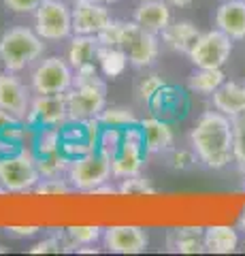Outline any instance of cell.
<instances>
[{"instance_id":"cell-1","label":"cell","mask_w":245,"mask_h":256,"mask_svg":"<svg viewBox=\"0 0 245 256\" xmlns=\"http://www.w3.org/2000/svg\"><path fill=\"white\" fill-rule=\"evenodd\" d=\"M190 143L196 152L199 160L209 169H224L228 162L235 160V132L233 120L220 114V111H207L199 118V122L190 132Z\"/></svg>"},{"instance_id":"cell-2","label":"cell","mask_w":245,"mask_h":256,"mask_svg":"<svg viewBox=\"0 0 245 256\" xmlns=\"http://www.w3.org/2000/svg\"><path fill=\"white\" fill-rule=\"evenodd\" d=\"M43 52L45 43L36 34V30L15 26L0 34V60L11 73H19V70L28 68L30 64H34L41 58Z\"/></svg>"},{"instance_id":"cell-3","label":"cell","mask_w":245,"mask_h":256,"mask_svg":"<svg viewBox=\"0 0 245 256\" xmlns=\"http://www.w3.org/2000/svg\"><path fill=\"white\" fill-rule=\"evenodd\" d=\"M66 173H68V182L73 186V190L92 194L98 186L111 180V175H113L111 156H107L100 150H92L88 154L70 160Z\"/></svg>"},{"instance_id":"cell-4","label":"cell","mask_w":245,"mask_h":256,"mask_svg":"<svg viewBox=\"0 0 245 256\" xmlns=\"http://www.w3.org/2000/svg\"><path fill=\"white\" fill-rule=\"evenodd\" d=\"M38 182H41V171L36 166L34 154H30L28 150L0 156V184L6 192L13 194L32 192Z\"/></svg>"},{"instance_id":"cell-5","label":"cell","mask_w":245,"mask_h":256,"mask_svg":"<svg viewBox=\"0 0 245 256\" xmlns=\"http://www.w3.org/2000/svg\"><path fill=\"white\" fill-rule=\"evenodd\" d=\"M34 30L43 41H64L73 34V13L64 0H43L34 11Z\"/></svg>"},{"instance_id":"cell-6","label":"cell","mask_w":245,"mask_h":256,"mask_svg":"<svg viewBox=\"0 0 245 256\" xmlns=\"http://www.w3.org/2000/svg\"><path fill=\"white\" fill-rule=\"evenodd\" d=\"M120 50L128 56V62L132 66L143 68L156 62L158 54H160V41L154 32L141 28L137 22H124Z\"/></svg>"},{"instance_id":"cell-7","label":"cell","mask_w":245,"mask_h":256,"mask_svg":"<svg viewBox=\"0 0 245 256\" xmlns=\"http://www.w3.org/2000/svg\"><path fill=\"white\" fill-rule=\"evenodd\" d=\"M145 137L141 130V124H132L122 128V146L117 150V154L111 158V169L113 178L124 180L130 175H139L143 169L145 160Z\"/></svg>"},{"instance_id":"cell-8","label":"cell","mask_w":245,"mask_h":256,"mask_svg":"<svg viewBox=\"0 0 245 256\" xmlns=\"http://www.w3.org/2000/svg\"><path fill=\"white\" fill-rule=\"evenodd\" d=\"M233 54V38L220 28L201 32L194 45L190 47L188 58L199 68H222Z\"/></svg>"},{"instance_id":"cell-9","label":"cell","mask_w":245,"mask_h":256,"mask_svg":"<svg viewBox=\"0 0 245 256\" xmlns=\"http://www.w3.org/2000/svg\"><path fill=\"white\" fill-rule=\"evenodd\" d=\"M73 88V66L68 60L51 56L32 70V90L36 94H64Z\"/></svg>"},{"instance_id":"cell-10","label":"cell","mask_w":245,"mask_h":256,"mask_svg":"<svg viewBox=\"0 0 245 256\" xmlns=\"http://www.w3.org/2000/svg\"><path fill=\"white\" fill-rule=\"evenodd\" d=\"M100 130H102V124L98 118L81 120V122L68 120V122L62 126V152L73 160L77 156H83V154H88V152L96 150Z\"/></svg>"},{"instance_id":"cell-11","label":"cell","mask_w":245,"mask_h":256,"mask_svg":"<svg viewBox=\"0 0 245 256\" xmlns=\"http://www.w3.org/2000/svg\"><path fill=\"white\" fill-rule=\"evenodd\" d=\"M68 102V120L81 122V120H94L107 107V86L98 82L92 86L70 88L66 92Z\"/></svg>"},{"instance_id":"cell-12","label":"cell","mask_w":245,"mask_h":256,"mask_svg":"<svg viewBox=\"0 0 245 256\" xmlns=\"http://www.w3.org/2000/svg\"><path fill=\"white\" fill-rule=\"evenodd\" d=\"M28 126L36 128H62L68 122V102L64 94H36L30 102L26 118Z\"/></svg>"},{"instance_id":"cell-13","label":"cell","mask_w":245,"mask_h":256,"mask_svg":"<svg viewBox=\"0 0 245 256\" xmlns=\"http://www.w3.org/2000/svg\"><path fill=\"white\" fill-rule=\"evenodd\" d=\"M102 242L105 248L113 254H141L147 250L149 237L147 230L134 224H117V226H109L102 233Z\"/></svg>"},{"instance_id":"cell-14","label":"cell","mask_w":245,"mask_h":256,"mask_svg":"<svg viewBox=\"0 0 245 256\" xmlns=\"http://www.w3.org/2000/svg\"><path fill=\"white\" fill-rule=\"evenodd\" d=\"M73 13V32L75 34H94L111 22V15L107 11V4H100L96 0H75L70 6Z\"/></svg>"},{"instance_id":"cell-15","label":"cell","mask_w":245,"mask_h":256,"mask_svg":"<svg viewBox=\"0 0 245 256\" xmlns=\"http://www.w3.org/2000/svg\"><path fill=\"white\" fill-rule=\"evenodd\" d=\"M30 102L32 100H30L28 88L19 82V77H15L11 70L0 73V109L19 120H26Z\"/></svg>"},{"instance_id":"cell-16","label":"cell","mask_w":245,"mask_h":256,"mask_svg":"<svg viewBox=\"0 0 245 256\" xmlns=\"http://www.w3.org/2000/svg\"><path fill=\"white\" fill-rule=\"evenodd\" d=\"M147 107L156 118L167 120V122H175V120H181L186 116L188 96L181 88L164 84L160 90L152 96V100L147 102Z\"/></svg>"},{"instance_id":"cell-17","label":"cell","mask_w":245,"mask_h":256,"mask_svg":"<svg viewBox=\"0 0 245 256\" xmlns=\"http://www.w3.org/2000/svg\"><path fill=\"white\" fill-rule=\"evenodd\" d=\"M139 124H141V130H143V137H145L147 154H164V152L173 150L175 132H173L171 122L152 116V118L141 120Z\"/></svg>"},{"instance_id":"cell-18","label":"cell","mask_w":245,"mask_h":256,"mask_svg":"<svg viewBox=\"0 0 245 256\" xmlns=\"http://www.w3.org/2000/svg\"><path fill=\"white\" fill-rule=\"evenodd\" d=\"M216 26L233 41L245 38V0H224L216 11Z\"/></svg>"},{"instance_id":"cell-19","label":"cell","mask_w":245,"mask_h":256,"mask_svg":"<svg viewBox=\"0 0 245 256\" xmlns=\"http://www.w3.org/2000/svg\"><path fill=\"white\" fill-rule=\"evenodd\" d=\"M134 22L154 34H160L171 24V4L167 0H141L134 11Z\"/></svg>"},{"instance_id":"cell-20","label":"cell","mask_w":245,"mask_h":256,"mask_svg":"<svg viewBox=\"0 0 245 256\" xmlns=\"http://www.w3.org/2000/svg\"><path fill=\"white\" fill-rule=\"evenodd\" d=\"M213 96V107L228 118H239L245 114V86L237 82H224Z\"/></svg>"},{"instance_id":"cell-21","label":"cell","mask_w":245,"mask_h":256,"mask_svg":"<svg viewBox=\"0 0 245 256\" xmlns=\"http://www.w3.org/2000/svg\"><path fill=\"white\" fill-rule=\"evenodd\" d=\"M160 34H162V43L167 45L169 50L179 52V54H188L201 32L192 22L181 20V22H171Z\"/></svg>"},{"instance_id":"cell-22","label":"cell","mask_w":245,"mask_h":256,"mask_svg":"<svg viewBox=\"0 0 245 256\" xmlns=\"http://www.w3.org/2000/svg\"><path fill=\"white\" fill-rule=\"evenodd\" d=\"M167 244L173 252L201 254V252H205V228H201V226L173 228L167 237Z\"/></svg>"},{"instance_id":"cell-23","label":"cell","mask_w":245,"mask_h":256,"mask_svg":"<svg viewBox=\"0 0 245 256\" xmlns=\"http://www.w3.org/2000/svg\"><path fill=\"white\" fill-rule=\"evenodd\" d=\"M26 139V128L21 126V120L0 109V154H13L21 150Z\"/></svg>"},{"instance_id":"cell-24","label":"cell","mask_w":245,"mask_h":256,"mask_svg":"<svg viewBox=\"0 0 245 256\" xmlns=\"http://www.w3.org/2000/svg\"><path fill=\"white\" fill-rule=\"evenodd\" d=\"M239 246V235L233 226L226 224H213L205 228V252L211 254H231Z\"/></svg>"},{"instance_id":"cell-25","label":"cell","mask_w":245,"mask_h":256,"mask_svg":"<svg viewBox=\"0 0 245 256\" xmlns=\"http://www.w3.org/2000/svg\"><path fill=\"white\" fill-rule=\"evenodd\" d=\"M98 50H100V43L94 34H75V38L68 45L66 60L70 66L77 68L81 64L94 62V58L98 56Z\"/></svg>"},{"instance_id":"cell-26","label":"cell","mask_w":245,"mask_h":256,"mask_svg":"<svg viewBox=\"0 0 245 256\" xmlns=\"http://www.w3.org/2000/svg\"><path fill=\"white\" fill-rule=\"evenodd\" d=\"M224 82H226V75L222 68H199L196 66V70L188 79V88L196 94L211 96Z\"/></svg>"},{"instance_id":"cell-27","label":"cell","mask_w":245,"mask_h":256,"mask_svg":"<svg viewBox=\"0 0 245 256\" xmlns=\"http://www.w3.org/2000/svg\"><path fill=\"white\" fill-rule=\"evenodd\" d=\"M96 60L100 62V68L107 77H120L126 66H128V56H126L120 47H102L98 50Z\"/></svg>"},{"instance_id":"cell-28","label":"cell","mask_w":245,"mask_h":256,"mask_svg":"<svg viewBox=\"0 0 245 256\" xmlns=\"http://www.w3.org/2000/svg\"><path fill=\"white\" fill-rule=\"evenodd\" d=\"M36 158V166L41 171V178H56V175L64 173L70 164V158L64 152H53V154H45V156H34Z\"/></svg>"},{"instance_id":"cell-29","label":"cell","mask_w":245,"mask_h":256,"mask_svg":"<svg viewBox=\"0 0 245 256\" xmlns=\"http://www.w3.org/2000/svg\"><path fill=\"white\" fill-rule=\"evenodd\" d=\"M102 126H115V128H126L132 124H139V118L134 111L128 107H105L102 114L98 116Z\"/></svg>"},{"instance_id":"cell-30","label":"cell","mask_w":245,"mask_h":256,"mask_svg":"<svg viewBox=\"0 0 245 256\" xmlns=\"http://www.w3.org/2000/svg\"><path fill=\"white\" fill-rule=\"evenodd\" d=\"M36 141H34V156L53 154L62 150V128H38Z\"/></svg>"},{"instance_id":"cell-31","label":"cell","mask_w":245,"mask_h":256,"mask_svg":"<svg viewBox=\"0 0 245 256\" xmlns=\"http://www.w3.org/2000/svg\"><path fill=\"white\" fill-rule=\"evenodd\" d=\"M102 233H105V230H102L100 226H90V224L66 228V237H68L70 248H77V246H94L102 237Z\"/></svg>"},{"instance_id":"cell-32","label":"cell","mask_w":245,"mask_h":256,"mask_svg":"<svg viewBox=\"0 0 245 256\" xmlns=\"http://www.w3.org/2000/svg\"><path fill=\"white\" fill-rule=\"evenodd\" d=\"M233 132H235V148L233 154L237 162V169L245 175V114L239 118H233Z\"/></svg>"},{"instance_id":"cell-33","label":"cell","mask_w":245,"mask_h":256,"mask_svg":"<svg viewBox=\"0 0 245 256\" xmlns=\"http://www.w3.org/2000/svg\"><path fill=\"white\" fill-rule=\"evenodd\" d=\"M117 192L126 196H145V194H154L156 188L149 184L147 178H141V175H130V178H124L122 184L117 186Z\"/></svg>"},{"instance_id":"cell-34","label":"cell","mask_w":245,"mask_h":256,"mask_svg":"<svg viewBox=\"0 0 245 256\" xmlns=\"http://www.w3.org/2000/svg\"><path fill=\"white\" fill-rule=\"evenodd\" d=\"M122 146V128H115V126H102L100 130V137H98V148L100 152H105L107 156H115L117 150Z\"/></svg>"},{"instance_id":"cell-35","label":"cell","mask_w":245,"mask_h":256,"mask_svg":"<svg viewBox=\"0 0 245 256\" xmlns=\"http://www.w3.org/2000/svg\"><path fill=\"white\" fill-rule=\"evenodd\" d=\"M70 190H73L70 182L62 180L60 175H56V178H43V182H38L32 192L43 194V196H60V194H68Z\"/></svg>"},{"instance_id":"cell-36","label":"cell","mask_w":245,"mask_h":256,"mask_svg":"<svg viewBox=\"0 0 245 256\" xmlns=\"http://www.w3.org/2000/svg\"><path fill=\"white\" fill-rule=\"evenodd\" d=\"M164 84H167V82H164V79H162L160 75H156V73L143 77V79L139 82V86H137V94H139V98L147 105V102L152 100V96H154L158 90H160V88H162Z\"/></svg>"},{"instance_id":"cell-37","label":"cell","mask_w":245,"mask_h":256,"mask_svg":"<svg viewBox=\"0 0 245 256\" xmlns=\"http://www.w3.org/2000/svg\"><path fill=\"white\" fill-rule=\"evenodd\" d=\"M100 77H98V70H96V64L88 62V64H81L73 70V88H81V86H92V84H98Z\"/></svg>"},{"instance_id":"cell-38","label":"cell","mask_w":245,"mask_h":256,"mask_svg":"<svg viewBox=\"0 0 245 256\" xmlns=\"http://www.w3.org/2000/svg\"><path fill=\"white\" fill-rule=\"evenodd\" d=\"M122 24L124 22H115L111 20L107 24L105 28H102L96 38H98V43L102 47H120V36H122Z\"/></svg>"},{"instance_id":"cell-39","label":"cell","mask_w":245,"mask_h":256,"mask_svg":"<svg viewBox=\"0 0 245 256\" xmlns=\"http://www.w3.org/2000/svg\"><path fill=\"white\" fill-rule=\"evenodd\" d=\"M196 152L192 150H171V154H169V164L173 166L175 171H188V169H192L194 162H196Z\"/></svg>"},{"instance_id":"cell-40","label":"cell","mask_w":245,"mask_h":256,"mask_svg":"<svg viewBox=\"0 0 245 256\" xmlns=\"http://www.w3.org/2000/svg\"><path fill=\"white\" fill-rule=\"evenodd\" d=\"M64 244H66V237L62 239L58 235H51V237L43 239V242L34 244L32 248H30V254H58Z\"/></svg>"},{"instance_id":"cell-41","label":"cell","mask_w":245,"mask_h":256,"mask_svg":"<svg viewBox=\"0 0 245 256\" xmlns=\"http://www.w3.org/2000/svg\"><path fill=\"white\" fill-rule=\"evenodd\" d=\"M43 0H4V6L13 13H34Z\"/></svg>"},{"instance_id":"cell-42","label":"cell","mask_w":245,"mask_h":256,"mask_svg":"<svg viewBox=\"0 0 245 256\" xmlns=\"http://www.w3.org/2000/svg\"><path fill=\"white\" fill-rule=\"evenodd\" d=\"M38 230H41L38 226H6V233H9L11 237H19V239H23V237H34Z\"/></svg>"},{"instance_id":"cell-43","label":"cell","mask_w":245,"mask_h":256,"mask_svg":"<svg viewBox=\"0 0 245 256\" xmlns=\"http://www.w3.org/2000/svg\"><path fill=\"white\" fill-rule=\"evenodd\" d=\"M171 6H177V9H184V6H190L194 0H167Z\"/></svg>"},{"instance_id":"cell-44","label":"cell","mask_w":245,"mask_h":256,"mask_svg":"<svg viewBox=\"0 0 245 256\" xmlns=\"http://www.w3.org/2000/svg\"><path fill=\"white\" fill-rule=\"evenodd\" d=\"M77 252L79 254H96L98 250H96V248H77Z\"/></svg>"},{"instance_id":"cell-45","label":"cell","mask_w":245,"mask_h":256,"mask_svg":"<svg viewBox=\"0 0 245 256\" xmlns=\"http://www.w3.org/2000/svg\"><path fill=\"white\" fill-rule=\"evenodd\" d=\"M239 226H241V230H243V233H245V214L241 216V220H239Z\"/></svg>"},{"instance_id":"cell-46","label":"cell","mask_w":245,"mask_h":256,"mask_svg":"<svg viewBox=\"0 0 245 256\" xmlns=\"http://www.w3.org/2000/svg\"><path fill=\"white\" fill-rule=\"evenodd\" d=\"M96 2H100V4H113V2H117V0H96Z\"/></svg>"},{"instance_id":"cell-47","label":"cell","mask_w":245,"mask_h":256,"mask_svg":"<svg viewBox=\"0 0 245 256\" xmlns=\"http://www.w3.org/2000/svg\"><path fill=\"white\" fill-rule=\"evenodd\" d=\"M4 192H6V190H4V186H2V184H0V194H4Z\"/></svg>"},{"instance_id":"cell-48","label":"cell","mask_w":245,"mask_h":256,"mask_svg":"<svg viewBox=\"0 0 245 256\" xmlns=\"http://www.w3.org/2000/svg\"><path fill=\"white\" fill-rule=\"evenodd\" d=\"M0 252H4V248H2V246H0Z\"/></svg>"},{"instance_id":"cell-49","label":"cell","mask_w":245,"mask_h":256,"mask_svg":"<svg viewBox=\"0 0 245 256\" xmlns=\"http://www.w3.org/2000/svg\"><path fill=\"white\" fill-rule=\"evenodd\" d=\"M243 190H245V184H243Z\"/></svg>"},{"instance_id":"cell-50","label":"cell","mask_w":245,"mask_h":256,"mask_svg":"<svg viewBox=\"0 0 245 256\" xmlns=\"http://www.w3.org/2000/svg\"><path fill=\"white\" fill-rule=\"evenodd\" d=\"M220 2H224V0H220Z\"/></svg>"}]
</instances>
